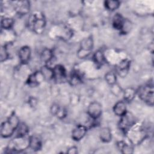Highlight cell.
Returning <instances> with one entry per match:
<instances>
[{"label":"cell","instance_id":"cell-29","mask_svg":"<svg viewBox=\"0 0 154 154\" xmlns=\"http://www.w3.org/2000/svg\"><path fill=\"white\" fill-rule=\"evenodd\" d=\"M67 153L70 154H75L78 153V148L76 146H72L68 149L67 150Z\"/></svg>","mask_w":154,"mask_h":154},{"label":"cell","instance_id":"cell-18","mask_svg":"<svg viewBox=\"0 0 154 154\" xmlns=\"http://www.w3.org/2000/svg\"><path fill=\"white\" fill-rule=\"evenodd\" d=\"M42 75L45 79H53V69L49 67L48 65L43 66L40 70Z\"/></svg>","mask_w":154,"mask_h":154},{"label":"cell","instance_id":"cell-28","mask_svg":"<svg viewBox=\"0 0 154 154\" xmlns=\"http://www.w3.org/2000/svg\"><path fill=\"white\" fill-rule=\"evenodd\" d=\"M9 54L7 51V48L5 46H3L1 48V61L4 62L6 61L8 58Z\"/></svg>","mask_w":154,"mask_h":154},{"label":"cell","instance_id":"cell-2","mask_svg":"<svg viewBox=\"0 0 154 154\" xmlns=\"http://www.w3.org/2000/svg\"><path fill=\"white\" fill-rule=\"evenodd\" d=\"M139 97L150 106L153 105V87L152 84L141 86L137 90Z\"/></svg>","mask_w":154,"mask_h":154},{"label":"cell","instance_id":"cell-23","mask_svg":"<svg viewBox=\"0 0 154 154\" xmlns=\"http://www.w3.org/2000/svg\"><path fill=\"white\" fill-rule=\"evenodd\" d=\"M17 136L25 137L29 132V128L28 126L24 123H20L17 128Z\"/></svg>","mask_w":154,"mask_h":154},{"label":"cell","instance_id":"cell-11","mask_svg":"<svg viewBox=\"0 0 154 154\" xmlns=\"http://www.w3.org/2000/svg\"><path fill=\"white\" fill-rule=\"evenodd\" d=\"M14 9L17 13L20 15H23L28 13L29 10V2L28 1H18L14 6Z\"/></svg>","mask_w":154,"mask_h":154},{"label":"cell","instance_id":"cell-15","mask_svg":"<svg viewBox=\"0 0 154 154\" xmlns=\"http://www.w3.org/2000/svg\"><path fill=\"white\" fill-rule=\"evenodd\" d=\"M42 147V141L35 136H31L29 140V148L34 151L39 150Z\"/></svg>","mask_w":154,"mask_h":154},{"label":"cell","instance_id":"cell-8","mask_svg":"<svg viewBox=\"0 0 154 154\" xmlns=\"http://www.w3.org/2000/svg\"><path fill=\"white\" fill-rule=\"evenodd\" d=\"M53 79L57 81H62L66 77V71L64 67L61 64H57L53 68Z\"/></svg>","mask_w":154,"mask_h":154},{"label":"cell","instance_id":"cell-26","mask_svg":"<svg viewBox=\"0 0 154 154\" xmlns=\"http://www.w3.org/2000/svg\"><path fill=\"white\" fill-rule=\"evenodd\" d=\"M105 79L106 82L111 86L117 83L116 74L113 72H108L105 75Z\"/></svg>","mask_w":154,"mask_h":154},{"label":"cell","instance_id":"cell-20","mask_svg":"<svg viewBox=\"0 0 154 154\" xmlns=\"http://www.w3.org/2000/svg\"><path fill=\"white\" fill-rule=\"evenodd\" d=\"M117 147L122 153L130 154L133 153V147L131 145L125 143L124 141H119L117 143Z\"/></svg>","mask_w":154,"mask_h":154},{"label":"cell","instance_id":"cell-4","mask_svg":"<svg viewBox=\"0 0 154 154\" xmlns=\"http://www.w3.org/2000/svg\"><path fill=\"white\" fill-rule=\"evenodd\" d=\"M93 48V40L91 37L83 38L80 43V48L78 52V56L80 58H84L88 57Z\"/></svg>","mask_w":154,"mask_h":154},{"label":"cell","instance_id":"cell-19","mask_svg":"<svg viewBox=\"0 0 154 154\" xmlns=\"http://www.w3.org/2000/svg\"><path fill=\"white\" fill-rule=\"evenodd\" d=\"M94 62L97 65H102L105 62V58L103 52L101 50H97L94 52L93 56Z\"/></svg>","mask_w":154,"mask_h":154},{"label":"cell","instance_id":"cell-21","mask_svg":"<svg viewBox=\"0 0 154 154\" xmlns=\"http://www.w3.org/2000/svg\"><path fill=\"white\" fill-rule=\"evenodd\" d=\"M54 55L52 50L48 48L44 49L41 53V59L45 63H49L53 58Z\"/></svg>","mask_w":154,"mask_h":154},{"label":"cell","instance_id":"cell-7","mask_svg":"<svg viewBox=\"0 0 154 154\" xmlns=\"http://www.w3.org/2000/svg\"><path fill=\"white\" fill-rule=\"evenodd\" d=\"M87 128L83 125H76L72 132V138L75 141H79L85 135Z\"/></svg>","mask_w":154,"mask_h":154},{"label":"cell","instance_id":"cell-9","mask_svg":"<svg viewBox=\"0 0 154 154\" xmlns=\"http://www.w3.org/2000/svg\"><path fill=\"white\" fill-rule=\"evenodd\" d=\"M31 49L28 46L21 47L18 52V56L20 62L22 64H26L28 62L31 57Z\"/></svg>","mask_w":154,"mask_h":154},{"label":"cell","instance_id":"cell-1","mask_svg":"<svg viewBox=\"0 0 154 154\" xmlns=\"http://www.w3.org/2000/svg\"><path fill=\"white\" fill-rule=\"evenodd\" d=\"M20 123L18 117L14 112L11 114L6 121L2 123L1 125V135L3 138L11 137L17 129Z\"/></svg>","mask_w":154,"mask_h":154},{"label":"cell","instance_id":"cell-13","mask_svg":"<svg viewBox=\"0 0 154 154\" xmlns=\"http://www.w3.org/2000/svg\"><path fill=\"white\" fill-rule=\"evenodd\" d=\"M99 137L103 143H109L112 139V134L109 128L104 127L100 129L99 131Z\"/></svg>","mask_w":154,"mask_h":154},{"label":"cell","instance_id":"cell-27","mask_svg":"<svg viewBox=\"0 0 154 154\" xmlns=\"http://www.w3.org/2000/svg\"><path fill=\"white\" fill-rule=\"evenodd\" d=\"M69 82L73 85H77L81 82V78L77 73H73L70 78Z\"/></svg>","mask_w":154,"mask_h":154},{"label":"cell","instance_id":"cell-3","mask_svg":"<svg viewBox=\"0 0 154 154\" xmlns=\"http://www.w3.org/2000/svg\"><path fill=\"white\" fill-rule=\"evenodd\" d=\"M31 29L37 34H40L44 30L46 21L44 16L40 13H35L30 17L29 22Z\"/></svg>","mask_w":154,"mask_h":154},{"label":"cell","instance_id":"cell-12","mask_svg":"<svg viewBox=\"0 0 154 154\" xmlns=\"http://www.w3.org/2000/svg\"><path fill=\"white\" fill-rule=\"evenodd\" d=\"M131 66V61L129 60L125 59L119 63L117 66V71L120 76L124 77L128 72Z\"/></svg>","mask_w":154,"mask_h":154},{"label":"cell","instance_id":"cell-17","mask_svg":"<svg viewBox=\"0 0 154 154\" xmlns=\"http://www.w3.org/2000/svg\"><path fill=\"white\" fill-rule=\"evenodd\" d=\"M137 94V90L132 87L126 88L123 91V96L125 101L131 102Z\"/></svg>","mask_w":154,"mask_h":154},{"label":"cell","instance_id":"cell-16","mask_svg":"<svg viewBox=\"0 0 154 154\" xmlns=\"http://www.w3.org/2000/svg\"><path fill=\"white\" fill-rule=\"evenodd\" d=\"M52 114L60 119H63L66 116V111L64 108L60 107L57 104H54L51 109Z\"/></svg>","mask_w":154,"mask_h":154},{"label":"cell","instance_id":"cell-24","mask_svg":"<svg viewBox=\"0 0 154 154\" xmlns=\"http://www.w3.org/2000/svg\"><path fill=\"white\" fill-rule=\"evenodd\" d=\"M38 72H36L28 76V79L26 81L27 84L31 87H35L37 85H38L39 80L38 79Z\"/></svg>","mask_w":154,"mask_h":154},{"label":"cell","instance_id":"cell-22","mask_svg":"<svg viewBox=\"0 0 154 154\" xmlns=\"http://www.w3.org/2000/svg\"><path fill=\"white\" fill-rule=\"evenodd\" d=\"M120 5V2L119 1H106L104 2V5L106 9L109 11H113L117 10Z\"/></svg>","mask_w":154,"mask_h":154},{"label":"cell","instance_id":"cell-6","mask_svg":"<svg viewBox=\"0 0 154 154\" xmlns=\"http://www.w3.org/2000/svg\"><path fill=\"white\" fill-rule=\"evenodd\" d=\"M120 117L121 119L119 122V128L122 131L124 132H127L134 125L133 118L128 112Z\"/></svg>","mask_w":154,"mask_h":154},{"label":"cell","instance_id":"cell-25","mask_svg":"<svg viewBox=\"0 0 154 154\" xmlns=\"http://www.w3.org/2000/svg\"><path fill=\"white\" fill-rule=\"evenodd\" d=\"M14 25V20L10 17H4L1 19V28L4 29H11Z\"/></svg>","mask_w":154,"mask_h":154},{"label":"cell","instance_id":"cell-5","mask_svg":"<svg viewBox=\"0 0 154 154\" xmlns=\"http://www.w3.org/2000/svg\"><path fill=\"white\" fill-rule=\"evenodd\" d=\"M102 107L101 104L97 102L93 101L91 102L87 108V113L88 116L93 120H96L102 114Z\"/></svg>","mask_w":154,"mask_h":154},{"label":"cell","instance_id":"cell-10","mask_svg":"<svg viewBox=\"0 0 154 154\" xmlns=\"http://www.w3.org/2000/svg\"><path fill=\"white\" fill-rule=\"evenodd\" d=\"M114 113L119 117H122L127 113L126 105L125 101L119 100L116 103L113 107Z\"/></svg>","mask_w":154,"mask_h":154},{"label":"cell","instance_id":"cell-14","mask_svg":"<svg viewBox=\"0 0 154 154\" xmlns=\"http://www.w3.org/2000/svg\"><path fill=\"white\" fill-rule=\"evenodd\" d=\"M125 19H124L120 14H116L112 17V26L114 27V28L120 31L123 28Z\"/></svg>","mask_w":154,"mask_h":154}]
</instances>
